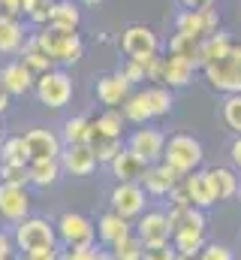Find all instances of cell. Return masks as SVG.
<instances>
[{
  "instance_id": "10",
  "label": "cell",
  "mask_w": 241,
  "mask_h": 260,
  "mask_svg": "<svg viewBox=\"0 0 241 260\" xmlns=\"http://www.w3.org/2000/svg\"><path fill=\"white\" fill-rule=\"evenodd\" d=\"M118 46H120V52H124L127 58L160 55V49H163V43H160L157 30H154V27H148V24H130V27H124V30H120Z\"/></svg>"
},
{
  "instance_id": "7",
  "label": "cell",
  "mask_w": 241,
  "mask_h": 260,
  "mask_svg": "<svg viewBox=\"0 0 241 260\" xmlns=\"http://www.w3.org/2000/svg\"><path fill=\"white\" fill-rule=\"evenodd\" d=\"M109 209L127 221H136L148 212V194L139 182H115V188L109 191Z\"/></svg>"
},
{
  "instance_id": "16",
  "label": "cell",
  "mask_w": 241,
  "mask_h": 260,
  "mask_svg": "<svg viewBox=\"0 0 241 260\" xmlns=\"http://www.w3.org/2000/svg\"><path fill=\"white\" fill-rule=\"evenodd\" d=\"M94 91H97V100H100L106 109H118V106H124V103H127V97H130L136 88H133V85H130V82H127V79L118 73V70H115V73L100 76Z\"/></svg>"
},
{
  "instance_id": "11",
  "label": "cell",
  "mask_w": 241,
  "mask_h": 260,
  "mask_svg": "<svg viewBox=\"0 0 241 260\" xmlns=\"http://www.w3.org/2000/svg\"><path fill=\"white\" fill-rule=\"evenodd\" d=\"M220 30V12L214 6H202V9H181L175 15V34H187V37H208Z\"/></svg>"
},
{
  "instance_id": "54",
  "label": "cell",
  "mask_w": 241,
  "mask_h": 260,
  "mask_svg": "<svg viewBox=\"0 0 241 260\" xmlns=\"http://www.w3.org/2000/svg\"><path fill=\"white\" fill-rule=\"evenodd\" d=\"M3 136H6V133H3V121H0V142H3Z\"/></svg>"
},
{
  "instance_id": "50",
  "label": "cell",
  "mask_w": 241,
  "mask_h": 260,
  "mask_svg": "<svg viewBox=\"0 0 241 260\" xmlns=\"http://www.w3.org/2000/svg\"><path fill=\"white\" fill-rule=\"evenodd\" d=\"M78 6H100V3H106V0H75Z\"/></svg>"
},
{
  "instance_id": "8",
  "label": "cell",
  "mask_w": 241,
  "mask_h": 260,
  "mask_svg": "<svg viewBox=\"0 0 241 260\" xmlns=\"http://www.w3.org/2000/svg\"><path fill=\"white\" fill-rule=\"evenodd\" d=\"M136 157H142L148 167L151 164H160L163 160V148H166V133L160 127H154V124H142V127H136L130 136H127V142H124Z\"/></svg>"
},
{
  "instance_id": "28",
  "label": "cell",
  "mask_w": 241,
  "mask_h": 260,
  "mask_svg": "<svg viewBox=\"0 0 241 260\" xmlns=\"http://www.w3.org/2000/svg\"><path fill=\"white\" fill-rule=\"evenodd\" d=\"M232 46H235V43H232V37H229L226 30H214V34L202 37V43H199V64H208V61H214V58H223ZM199 70H202V67H199Z\"/></svg>"
},
{
  "instance_id": "25",
  "label": "cell",
  "mask_w": 241,
  "mask_h": 260,
  "mask_svg": "<svg viewBox=\"0 0 241 260\" xmlns=\"http://www.w3.org/2000/svg\"><path fill=\"white\" fill-rule=\"evenodd\" d=\"M120 115H124V121H127V124H136V127L151 124V121H154V112H151L148 91H145V88L133 91V94L127 97V103L120 106Z\"/></svg>"
},
{
  "instance_id": "4",
  "label": "cell",
  "mask_w": 241,
  "mask_h": 260,
  "mask_svg": "<svg viewBox=\"0 0 241 260\" xmlns=\"http://www.w3.org/2000/svg\"><path fill=\"white\" fill-rule=\"evenodd\" d=\"M205 82L217 91V94H241V46H232L223 58H214L208 64H202Z\"/></svg>"
},
{
  "instance_id": "38",
  "label": "cell",
  "mask_w": 241,
  "mask_h": 260,
  "mask_svg": "<svg viewBox=\"0 0 241 260\" xmlns=\"http://www.w3.org/2000/svg\"><path fill=\"white\" fill-rule=\"evenodd\" d=\"M199 43H202V40H196V37L172 34V40H169V52H172V55H181V58H193V61H199Z\"/></svg>"
},
{
  "instance_id": "47",
  "label": "cell",
  "mask_w": 241,
  "mask_h": 260,
  "mask_svg": "<svg viewBox=\"0 0 241 260\" xmlns=\"http://www.w3.org/2000/svg\"><path fill=\"white\" fill-rule=\"evenodd\" d=\"M6 3V15L9 18H21V0H3Z\"/></svg>"
},
{
  "instance_id": "6",
  "label": "cell",
  "mask_w": 241,
  "mask_h": 260,
  "mask_svg": "<svg viewBox=\"0 0 241 260\" xmlns=\"http://www.w3.org/2000/svg\"><path fill=\"white\" fill-rule=\"evenodd\" d=\"M60 248H75V245H94L97 242V224L82 215V212H60L55 221Z\"/></svg>"
},
{
  "instance_id": "2",
  "label": "cell",
  "mask_w": 241,
  "mask_h": 260,
  "mask_svg": "<svg viewBox=\"0 0 241 260\" xmlns=\"http://www.w3.org/2000/svg\"><path fill=\"white\" fill-rule=\"evenodd\" d=\"M12 242L15 248L24 254V251H33V248H58V230H55V221L43 218V215H27L21 218L18 224H12Z\"/></svg>"
},
{
  "instance_id": "3",
  "label": "cell",
  "mask_w": 241,
  "mask_h": 260,
  "mask_svg": "<svg viewBox=\"0 0 241 260\" xmlns=\"http://www.w3.org/2000/svg\"><path fill=\"white\" fill-rule=\"evenodd\" d=\"M202 160H205V148H202V142L193 133H172V136H166L163 164H169L175 173H181V176L196 173V170H202Z\"/></svg>"
},
{
  "instance_id": "49",
  "label": "cell",
  "mask_w": 241,
  "mask_h": 260,
  "mask_svg": "<svg viewBox=\"0 0 241 260\" xmlns=\"http://www.w3.org/2000/svg\"><path fill=\"white\" fill-rule=\"evenodd\" d=\"M9 106H12V97H9V94H6V91L0 88V118H3L6 112H9Z\"/></svg>"
},
{
  "instance_id": "48",
  "label": "cell",
  "mask_w": 241,
  "mask_h": 260,
  "mask_svg": "<svg viewBox=\"0 0 241 260\" xmlns=\"http://www.w3.org/2000/svg\"><path fill=\"white\" fill-rule=\"evenodd\" d=\"M181 9H202V6H211L214 0H178Z\"/></svg>"
},
{
  "instance_id": "31",
  "label": "cell",
  "mask_w": 241,
  "mask_h": 260,
  "mask_svg": "<svg viewBox=\"0 0 241 260\" xmlns=\"http://www.w3.org/2000/svg\"><path fill=\"white\" fill-rule=\"evenodd\" d=\"M94 127H97V136H106V139H124V115L120 109H103L97 118H94Z\"/></svg>"
},
{
  "instance_id": "5",
  "label": "cell",
  "mask_w": 241,
  "mask_h": 260,
  "mask_svg": "<svg viewBox=\"0 0 241 260\" xmlns=\"http://www.w3.org/2000/svg\"><path fill=\"white\" fill-rule=\"evenodd\" d=\"M33 94H36L39 106H46V109H63V106H69V100L75 94V82H72V76L63 67H55V70L36 76Z\"/></svg>"
},
{
  "instance_id": "33",
  "label": "cell",
  "mask_w": 241,
  "mask_h": 260,
  "mask_svg": "<svg viewBox=\"0 0 241 260\" xmlns=\"http://www.w3.org/2000/svg\"><path fill=\"white\" fill-rule=\"evenodd\" d=\"M148 100H151V112L154 118H166L172 115V106H175V91L166 88V85H148Z\"/></svg>"
},
{
  "instance_id": "27",
  "label": "cell",
  "mask_w": 241,
  "mask_h": 260,
  "mask_svg": "<svg viewBox=\"0 0 241 260\" xmlns=\"http://www.w3.org/2000/svg\"><path fill=\"white\" fill-rule=\"evenodd\" d=\"M49 27L58 30H78L82 27V6L75 0H55L52 15H49Z\"/></svg>"
},
{
  "instance_id": "14",
  "label": "cell",
  "mask_w": 241,
  "mask_h": 260,
  "mask_svg": "<svg viewBox=\"0 0 241 260\" xmlns=\"http://www.w3.org/2000/svg\"><path fill=\"white\" fill-rule=\"evenodd\" d=\"M181 179V173H175L169 164H151V167H145V176L139 179V185L145 188V194L148 197H157V200H163V197H169L172 194V188L178 185Z\"/></svg>"
},
{
  "instance_id": "21",
  "label": "cell",
  "mask_w": 241,
  "mask_h": 260,
  "mask_svg": "<svg viewBox=\"0 0 241 260\" xmlns=\"http://www.w3.org/2000/svg\"><path fill=\"white\" fill-rule=\"evenodd\" d=\"M94 224H97V239H100L106 248H112L115 242H120L124 236H130V233H133V221L120 218L118 212H112V209H109V212H103Z\"/></svg>"
},
{
  "instance_id": "45",
  "label": "cell",
  "mask_w": 241,
  "mask_h": 260,
  "mask_svg": "<svg viewBox=\"0 0 241 260\" xmlns=\"http://www.w3.org/2000/svg\"><path fill=\"white\" fill-rule=\"evenodd\" d=\"M226 154H229V167L241 176V133H238V136H232V142H229Z\"/></svg>"
},
{
  "instance_id": "22",
  "label": "cell",
  "mask_w": 241,
  "mask_h": 260,
  "mask_svg": "<svg viewBox=\"0 0 241 260\" xmlns=\"http://www.w3.org/2000/svg\"><path fill=\"white\" fill-rule=\"evenodd\" d=\"M60 139H63V145H91L97 139L94 118H88V115H69L60 124Z\"/></svg>"
},
{
  "instance_id": "9",
  "label": "cell",
  "mask_w": 241,
  "mask_h": 260,
  "mask_svg": "<svg viewBox=\"0 0 241 260\" xmlns=\"http://www.w3.org/2000/svg\"><path fill=\"white\" fill-rule=\"evenodd\" d=\"M133 233L142 239V245L148 248V245H166V242H172V233H175V227L169 224V215L163 212V209H148L145 215H139L136 221H133Z\"/></svg>"
},
{
  "instance_id": "55",
  "label": "cell",
  "mask_w": 241,
  "mask_h": 260,
  "mask_svg": "<svg viewBox=\"0 0 241 260\" xmlns=\"http://www.w3.org/2000/svg\"><path fill=\"white\" fill-rule=\"evenodd\" d=\"M6 260H15V257H6Z\"/></svg>"
},
{
  "instance_id": "34",
  "label": "cell",
  "mask_w": 241,
  "mask_h": 260,
  "mask_svg": "<svg viewBox=\"0 0 241 260\" xmlns=\"http://www.w3.org/2000/svg\"><path fill=\"white\" fill-rule=\"evenodd\" d=\"M220 121L232 130V136L241 133V94H226L220 100Z\"/></svg>"
},
{
  "instance_id": "41",
  "label": "cell",
  "mask_w": 241,
  "mask_h": 260,
  "mask_svg": "<svg viewBox=\"0 0 241 260\" xmlns=\"http://www.w3.org/2000/svg\"><path fill=\"white\" fill-rule=\"evenodd\" d=\"M118 73L136 88V85H142V82H148L145 79V67L139 64V61H133V58H124V64L118 67Z\"/></svg>"
},
{
  "instance_id": "15",
  "label": "cell",
  "mask_w": 241,
  "mask_h": 260,
  "mask_svg": "<svg viewBox=\"0 0 241 260\" xmlns=\"http://www.w3.org/2000/svg\"><path fill=\"white\" fill-rule=\"evenodd\" d=\"M33 85H36V76L21 64L18 58H12V61H6V64L0 67V88L9 97H24V94L33 91Z\"/></svg>"
},
{
  "instance_id": "43",
  "label": "cell",
  "mask_w": 241,
  "mask_h": 260,
  "mask_svg": "<svg viewBox=\"0 0 241 260\" xmlns=\"http://www.w3.org/2000/svg\"><path fill=\"white\" fill-rule=\"evenodd\" d=\"M175 257H178V251L172 248V242H166V245H148L142 251V260H175Z\"/></svg>"
},
{
  "instance_id": "20",
  "label": "cell",
  "mask_w": 241,
  "mask_h": 260,
  "mask_svg": "<svg viewBox=\"0 0 241 260\" xmlns=\"http://www.w3.org/2000/svg\"><path fill=\"white\" fill-rule=\"evenodd\" d=\"M30 40V30L21 18H0V58H18L24 43Z\"/></svg>"
},
{
  "instance_id": "32",
  "label": "cell",
  "mask_w": 241,
  "mask_h": 260,
  "mask_svg": "<svg viewBox=\"0 0 241 260\" xmlns=\"http://www.w3.org/2000/svg\"><path fill=\"white\" fill-rule=\"evenodd\" d=\"M18 61L27 67V70H30L33 76H43V73L55 70V64H52V61H49V58L43 55V49H39V46L33 43V34H30V40L24 43V49L18 52Z\"/></svg>"
},
{
  "instance_id": "26",
  "label": "cell",
  "mask_w": 241,
  "mask_h": 260,
  "mask_svg": "<svg viewBox=\"0 0 241 260\" xmlns=\"http://www.w3.org/2000/svg\"><path fill=\"white\" fill-rule=\"evenodd\" d=\"M145 160L142 157H136L127 145H124V151H120L118 157L109 164V170H112V179L115 182H139L142 176H145Z\"/></svg>"
},
{
  "instance_id": "30",
  "label": "cell",
  "mask_w": 241,
  "mask_h": 260,
  "mask_svg": "<svg viewBox=\"0 0 241 260\" xmlns=\"http://www.w3.org/2000/svg\"><path fill=\"white\" fill-rule=\"evenodd\" d=\"M0 164H30V151H27V142H24V133H12V136H3L0 142Z\"/></svg>"
},
{
  "instance_id": "51",
  "label": "cell",
  "mask_w": 241,
  "mask_h": 260,
  "mask_svg": "<svg viewBox=\"0 0 241 260\" xmlns=\"http://www.w3.org/2000/svg\"><path fill=\"white\" fill-rule=\"evenodd\" d=\"M97 260H115V254H112V251H103V248H100V254H97Z\"/></svg>"
},
{
  "instance_id": "1",
  "label": "cell",
  "mask_w": 241,
  "mask_h": 260,
  "mask_svg": "<svg viewBox=\"0 0 241 260\" xmlns=\"http://www.w3.org/2000/svg\"><path fill=\"white\" fill-rule=\"evenodd\" d=\"M33 43L43 49V55L55 67H75L85 58V40L78 30H58V27H36Z\"/></svg>"
},
{
  "instance_id": "53",
  "label": "cell",
  "mask_w": 241,
  "mask_h": 260,
  "mask_svg": "<svg viewBox=\"0 0 241 260\" xmlns=\"http://www.w3.org/2000/svg\"><path fill=\"white\" fill-rule=\"evenodd\" d=\"M0 18H9V15H6V3H3V0H0Z\"/></svg>"
},
{
  "instance_id": "44",
  "label": "cell",
  "mask_w": 241,
  "mask_h": 260,
  "mask_svg": "<svg viewBox=\"0 0 241 260\" xmlns=\"http://www.w3.org/2000/svg\"><path fill=\"white\" fill-rule=\"evenodd\" d=\"M21 260H60V245L58 248H33V251H24Z\"/></svg>"
},
{
  "instance_id": "37",
  "label": "cell",
  "mask_w": 241,
  "mask_h": 260,
  "mask_svg": "<svg viewBox=\"0 0 241 260\" xmlns=\"http://www.w3.org/2000/svg\"><path fill=\"white\" fill-rule=\"evenodd\" d=\"M109 251L115 254V260H142L145 245H142V239H139L136 233H130V236H124L120 242H115Z\"/></svg>"
},
{
  "instance_id": "46",
  "label": "cell",
  "mask_w": 241,
  "mask_h": 260,
  "mask_svg": "<svg viewBox=\"0 0 241 260\" xmlns=\"http://www.w3.org/2000/svg\"><path fill=\"white\" fill-rule=\"evenodd\" d=\"M15 251H18V248H15V242H12V233L0 227V260L15 257Z\"/></svg>"
},
{
  "instance_id": "42",
  "label": "cell",
  "mask_w": 241,
  "mask_h": 260,
  "mask_svg": "<svg viewBox=\"0 0 241 260\" xmlns=\"http://www.w3.org/2000/svg\"><path fill=\"white\" fill-rule=\"evenodd\" d=\"M60 254H63V260H97L100 248H97V242H94V245H75V248H60Z\"/></svg>"
},
{
  "instance_id": "52",
  "label": "cell",
  "mask_w": 241,
  "mask_h": 260,
  "mask_svg": "<svg viewBox=\"0 0 241 260\" xmlns=\"http://www.w3.org/2000/svg\"><path fill=\"white\" fill-rule=\"evenodd\" d=\"M175 260H202V257H199V254H178Z\"/></svg>"
},
{
  "instance_id": "35",
  "label": "cell",
  "mask_w": 241,
  "mask_h": 260,
  "mask_svg": "<svg viewBox=\"0 0 241 260\" xmlns=\"http://www.w3.org/2000/svg\"><path fill=\"white\" fill-rule=\"evenodd\" d=\"M52 6H55V0H21V18H27L33 27H46Z\"/></svg>"
},
{
  "instance_id": "40",
  "label": "cell",
  "mask_w": 241,
  "mask_h": 260,
  "mask_svg": "<svg viewBox=\"0 0 241 260\" xmlns=\"http://www.w3.org/2000/svg\"><path fill=\"white\" fill-rule=\"evenodd\" d=\"M199 257H202V260H238V254H235V248H232V245L217 242V239H208V242H205V248L199 251Z\"/></svg>"
},
{
  "instance_id": "56",
  "label": "cell",
  "mask_w": 241,
  "mask_h": 260,
  "mask_svg": "<svg viewBox=\"0 0 241 260\" xmlns=\"http://www.w3.org/2000/svg\"><path fill=\"white\" fill-rule=\"evenodd\" d=\"M238 197H241V188H238Z\"/></svg>"
},
{
  "instance_id": "17",
  "label": "cell",
  "mask_w": 241,
  "mask_h": 260,
  "mask_svg": "<svg viewBox=\"0 0 241 260\" xmlns=\"http://www.w3.org/2000/svg\"><path fill=\"white\" fill-rule=\"evenodd\" d=\"M196 73H199V61H193V58H181V55H172V52L163 58V85L172 88V91L193 85Z\"/></svg>"
},
{
  "instance_id": "29",
  "label": "cell",
  "mask_w": 241,
  "mask_h": 260,
  "mask_svg": "<svg viewBox=\"0 0 241 260\" xmlns=\"http://www.w3.org/2000/svg\"><path fill=\"white\" fill-rule=\"evenodd\" d=\"M205 242H208L205 230H196V227H175V233H172V248L178 254H199L205 248Z\"/></svg>"
},
{
  "instance_id": "18",
  "label": "cell",
  "mask_w": 241,
  "mask_h": 260,
  "mask_svg": "<svg viewBox=\"0 0 241 260\" xmlns=\"http://www.w3.org/2000/svg\"><path fill=\"white\" fill-rule=\"evenodd\" d=\"M24 142H27L30 160H39V157H60V151H63V139H60V133L58 130H49V127L24 130Z\"/></svg>"
},
{
  "instance_id": "36",
  "label": "cell",
  "mask_w": 241,
  "mask_h": 260,
  "mask_svg": "<svg viewBox=\"0 0 241 260\" xmlns=\"http://www.w3.org/2000/svg\"><path fill=\"white\" fill-rule=\"evenodd\" d=\"M91 148H94V154H97V164H106V167H109L120 151H124V139H106V136H97V139L91 142Z\"/></svg>"
},
{
  "instance_id": "24",
  "label": "cell",
  "mask_w": 241,
  "mask_h": 260,
  "mask_svg": "<svg viewBox=\"0 0 241 260\" xmlns=\"http://www.w3.org/2000/svg\"><path fill=\"white\" fill-rule=\"evenodd\" d=\"M60 176H63L60 157H39V160H30V164H27L30 188H55Z\"/></svg>"
},
{
  "instance_id": "23",
  "label": "cell",
  "mask_w": 241,
  "mask_h": 260,
  "mask_svg": "<svg viewBox=\"0 0 241 260\" xmlns=\"http://www.w3.org/2000/svg\"><path fill=\"white\" fill-rule=\"evenodd\" d=\"M181 185H184V191H187L190 203H193L196 209L208 212L211 206H217V200H214V194H211V185H208V176H205V170L187 173V176L181 179Z\"/></svg>"
},
{
  "instance_id": "19",
  "label": "cell",
  "mask_w": 241,
  "mask_h": 260,
  "mask_svg": "<svg viewBox=\"0 0 241 260\" xmlns=\"http://www.w3.org/2000/svg\"><path fill=\"white\" fill-rule=\"evenodd\" d=\"M205 176H208V185H211V194L217 203H226V200H235L241 188V176L232 167H205Z\"/></svg>"
},
{
  "instance_id": "13",
  "label": "cell",
  "mask_w": 241,
  "mask_h": 260,
  "mask_svg": "<svg viewBox=\"0 0 241 260\" xmlns=\"http://www.w3.org/2000/svg\"><path fill=\"white\" fill-rule=\"evenodd\" d=\"M97 154L91 145H63L60 151V170L72 179H91L97 173Z\"/></svg>"
},
{
  "instance_id": "39",
  "label": "cell",
  "mask_w": 241,
  "mask_h": 260,
  "mask_svg": "<svg viewBox=\"0 0 241 260\" xmlns=\"http://www.w3.org/2000/svg\"><path fill=\"white\" fill-rule=\"evenodd\" d=\"M0 182L3 185H15V188H30L27 167L24 164H0Z\"/></svg>"
},
{
  "instance_id": "12",
  "label": "cell",
  "mask_w": 241,
  "mask_h": 260,
  "mask_svg": "<svg viewBox=\"0 0 241 260\" xmlns=\"http://www.w3.org/2000/svg\"><path fill=\"white\" fill-rule=\"evenodd\" d=\"M33 209V197L30 188H15V185H3L0 182V221L3 224H18L21 218H27Z\"/></svg>"
}]
</instances>
